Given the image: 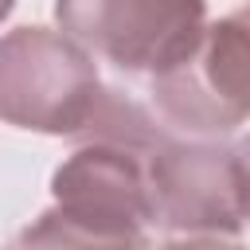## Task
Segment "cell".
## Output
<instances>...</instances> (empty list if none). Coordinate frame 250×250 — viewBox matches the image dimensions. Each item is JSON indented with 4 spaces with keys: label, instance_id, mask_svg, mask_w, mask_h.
I'll return each mask as SVG.
<instances>
[{
    "label": "cell",
    "instance_id": "obj_1",
    "mask_svg": "<svg viewBox=\"0 0 250 250\" xmlns=\"http://www.w3.org/2000/svg\"><path fill=\"white\" fill-rule=\"evenodd\" d=\"M145 156L113 141H82L51 176L55 207L20 234L23 246H141L148 234Z\"/></svg>",
    "mask_w": 250,
    "mask_h": 250
},
{
    "label": "cell",
    "instance_id": "obj_2",
    "mask_svg": "<svg viewBox=\"0 0 250 250\" xmlns=\"http://www.w3.org/2000/svg\"><path fill=\"white\" fill-rule=\"evenodd\" d=\"M148 223L168 238L234 242L250 215V184L238 148L219 141L160 137L145 156Z\"/></svg>",
    "mask_w": 250,
    "mask_h": 250
},
{
    "label": "cell",
    "instance_id": "obj_3",
    "mask_svg": "<svg viewBox=\"0 0 250 250\" xmlns=\"http://www.w3.org/2000/svg\"><path fill=\"white\" fill-rule=\"evenodd\" d=\"M94 55L62 27H16L0 39V121L78 137L102 102Z\"/></svg>",
    "mask_w": 250,
    "mask_h": 250
},
{
    "label": "cell",
    "instance_id": "obj_4",
    "mask_svg": "<svg viewBox=\"0 0 250 250\" xmlns=\"http://www.w3.org/2000/svg\"><path fill=\"white\" fill-rule=\"evenodd\" d=\"M156 113L195 137H219L250 121V4L203 23L195 47L152 74Z\"/></svg>",
    "mask_w": 250,
    "mask_h": 250
},
{
    "label": "cell",
    "instance_id": "obj_5",
    "mask_svg": "<svg viewBox=\"0 0 250 250\" xmlns=\"http://www.w3.org/2000/svg\"><path fill=\"white\" fill-rule=\"evenodd\" d=\"M55 20L90 55L152 78L195 47L207 0H55Z\"/></svg>",
    "mask_w": 250,
    "mask_h": 250
},
{
    "label": "cell",
    "instance_id": "obj_6",
    "mask_svg": "<svg viewBox=\"0 0 250 250\" xmlns=\"http://www.w3.org/2000/svg\"><path fill=\"white\" fill-rule=\"evenodd\" d=\"M234 148H238V156H242V168H246V184H250V133H246V137H242ZM246 223H250V215H246Z\"/></svg>",
    "mask_w": 250,
    "mask_h": 250
},
{
    "label": "cell",
    "instance_id": "obj_7",
    "mask_svg": "<svg viewBox=\"0 0 250 250\" xmlns=\"http://www.w3.org/2000/svg\"><path fill=\"white\" fill-rule=\"evenodd\" d=\"M12 8H16V0H0V23L8 20V12H12Z\"/></svg>",
    "mask_w": 250,
    "mask_h": 250
}]
</instances>
